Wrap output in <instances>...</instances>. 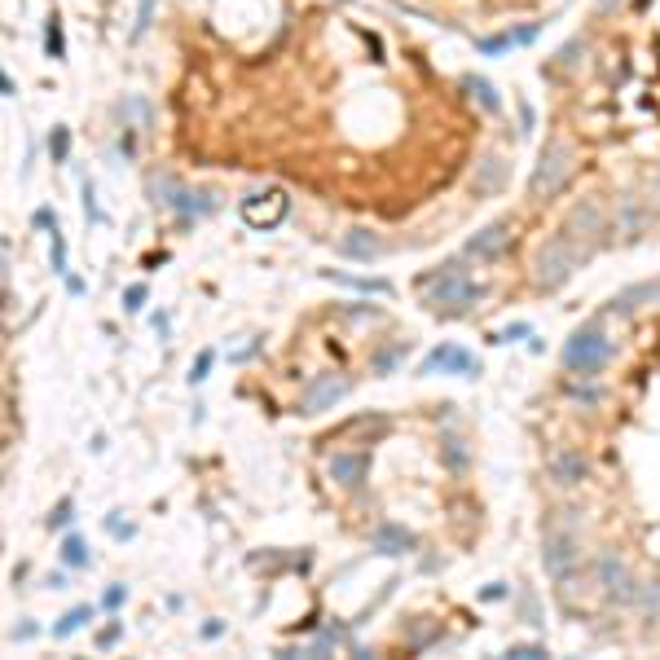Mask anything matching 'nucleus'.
<instances>
[{
    "instance_id": "f03ea898",
    "label": "nucleus",
    "mask_w": 660,
    "mask_h": 660,
    "mask_svg": "<svg viewBox=\"0 0 660 660\" xmlns=\"http://www.w3.org/2000/svg\"><path fill=\"white\" fill-rule=\"evenodd\" d=\"M586 256H590V251L581 247L568 229H564V234H550L542 247H537V256H533V286H537V291H559V286L577 273V264Z\"/></svg>"
},
{
    "instance_id": "f704fd0d",
    "label": "nucleus",
    "mask_w": 660,
    "mask_h": 660,
    "mask_svg": "<svg viewBox=\"0 0 660 660\" xmlns=\"http://www.w3.org/2000/svg\"><path fill=\"white\" fill-rule=\"evenodd\" d=\"M71 511H75V502L62 498L58 506H53V515H49V528H66V524H71Z\"/></svg>"
},
{
    "instance_id": "a211bd4d",
    "label": "nucleus",
    "mask_w": 660,
    "mask_h": 660,
    "mask_svg": "<svg viewBox=\"0 0 660 660\" xmlns=\"http://www.w3.org/2000/svg\"><path fill=\"white\" fill-rule=\"evenodd\" d=\"M506 176H511V168H506L502 154H484V159H480V172H476V194H493V190H502Z\"/></svg>"
},
{
    "instance_id": "2eb2a0df",
    "label": "nucleus",
    "mask_w": 660,
    "mask_h": 660,
    "mask_svg": "<svg viewBox=\"0 0 660 660\" xmlns=\"http://www.w3.org/2000/svg\"><path fill=\"white\" fill-rule=\"evenodd\" d=\"M339 251L357 264H370V260L383 256V238L366 225H352V229H344V238H339Z\"/></svg>"
},
{
    "instance_id": "4c0bfd02",
    "label": "nucleus",
    "mask_w": 660,
    "mask_h": 660,
    "mask_svg": "<svg viewBox=\"0 0 660 660\" xmlns=\"http://www.w3.org/2000/svg\"><path fill=\"white\" fill-rule=\"evenodd\" d=\"M506 656H515V660H528V656H546V647H542V643H515V647H506Z\"/></svg>"
},
{
    "instance_id": "9d476101",
    "label": "nucleus",
    "mask_w": 660,
    "mask_h": 660,
    "mask_svg": "<svg viewBox=\"0 0 660 660\" xmlns=\"http://www.w3.org/2000/svg\"><path fill=\"white\" fill-rule=\"evenodd\" d=\"M348 392H352V383L344 379V374H317V379L304 388V396H300V414H308V418L326 414L330 405H339Z\"/></svg>"
},
{
    "instance_id": "6e6552de",
    "label": "nucleus",
    "mask_w": 660,
    "mask_h": 660,
    "mask_svg": "<svg viewBox=\"0 0 660 660\" xmlns=\"http://www.w3.org/2000/svg\"><path fill=\"white\" fill-rule=\"evenodd\" d=\"M594 577H599V586H603V594H608L612 603H634V599H638V577H634V568L625 564L616 550H603V555L594 559Z\"/></svg>"
},
{
    "instance_id": "e433bc0d",
    "label": "nucleus",
    "mask_w": 660,
    "mask_h": 660,
    "mask_svg": "<svg viewBox=\"0 0 660 660\" xmlns=\"http://www.w3.org/2000/svg\"><path fill=\"white\" fill-rule=\"evenodd\" d=\"M119 638H124V625H115V621H110V625H106V630H102V634H97V652H106V647H115V643H119Z\"/></svg>"
},
{
    "instance_id": "cd10ccee",
    "label": "nucleus",
    "mask_w": 660,
    "mask_h": 660,
    "mask_svg": "<svg viewBox=\"0 0 660 660\" xmlns=\"http://www.w3.org/2000/svg\"><path fill=\"white\" fill-rule=\"evenodd\" d=\"M515 49V36L506 31V36H489V40H480V53L484 58H502V53H511Z\"/></svg>"
},
{
    "instance_id": "473e14b6",
    "label": "nucleus",
    "mask_w": 660,
    "mask_h": 660,
    "mask_svg": "<svg viewBox=\"0 0 660 660\" xmlns=\"http://www.w3.org/2000/svg\"><path fill=\"white\" fill-rule=\"evenodd\" d=\"M106 533H110V537H119V542H128V537L137 533V528H132L128 520H119V511H115V515H106Z\"/></svg>"
},
{
    "instance_id": "2f4dec72",
    "label": "nucleus",
    "mask_w": 660,
    "mask_h": 660,
    "mask_svg": "<svg viewBox=\"0 0 660 660\" xmlns=\"http://www.w3.org/2000/svg\"><path fill=\"white\" fill-rule=\"evenodd\" d=\"M154 5H159V0H141V5H137V27H132V40L146 36V27H150V18H154Z\"/></svg>"
},
{
    "instance_id": "79ce46f5",
    "label": "nucleus",
    "mask_w": 660,
    "mask_h": 660,
    "mask_svg": "<svg viewBox=\"0 0 660 660\" xmlns=\"http://www.w3.org/2000/svg\"><path fill=\"white\" fill-rule=\"evenodd\" d=\"M225 634V621H207L203 630H198V638H207V643H212V638H220Z\"/></svg>"
},
{
    "instance_id": "a878e982",
    "label": "nucleus",
    "mask_w": 660,
    "mask_h": 660,
    "mask_svg": "<svg viewBox=\"0 0 660 660\" xmlns=\"http://www.w3.org/2000/svg\"><path fill=\"white\" fill-rule=\"evenodd\" d=\"M44 53H49V58H58L62 62V22H58V14H53L49 22H44Z\"/></svg>"
},
{
    "instance_id": "39448f33",
    "label": "nucleus",
    "mask_w": 660,
    "mask_h": 660,
    "mask_svg": "<svg viewBox=\"0 0 660 660\" xmlns=\"http://www.w3.org/2000/svg\"><path fill=\"white\" fill-rule=\"evenodd\" d=\"M238 216H242V225H251V229H278L282 220L291 216V194L278 190V185L256 190L238 203Z\"/></svg>"
},
{
    "instance_id": "7c9ffc66",
    "label": "nucleus",
    "mask_w": 660,
    "mask_h": 660,
    "mask_svg": "<svg viewBox=\"0 0 660 660\" xmlns=\"http://www.w3.org/2000/svg\"><path fill=\"white\" fill-rule=\"evenodd\" d=\"M66 146H71V132H66V128L58 124V128L49 132V154H53L58 163H66Z\"/></svg>"
},
{
    "instance_id": "4be33fe9",
    "label": "nucleus",
    "mask_w": 660,
    "mask_h": 660,
    "mask_svg": "<svg viewBox=\"0 0 660 660\" xmlns=\"http://www.w3.org/2000/svg\"><path fill=\"white\" fill-rule=\"evenodd\" d=\"M405 352H410V348H405V344H388V348H379V352H374V361H370V374H379V379H383V374L401 370Z\"/></svg>"
},
{
    "instance_id": "bb28decb",
    "label": "nucleus",
    "mask_w": 660,
    "mask_h": 660,
    "mask_svg": "<svg viewBox=\"0 0 660 660\" xmlns=\"http://www.w3.org/2000/svg\"><path fill=\"white\" fill-rule=\"evenodd\" d=\"M146 300H150V286H146V282H132L128 291H124V313H141V308H146Z\"/></svg>"
},
{
    "instance_id": "f3484780",
    "label": "nucleus",
    "mask_w": 660,
    "mask_h": 660,
    "mask_svg": "<svg viewBox=\"0 0 660 660\" xmlns=\"http://www.w3.org/2000/svg\"><path fill=\"white\" fill-rule=\"evenodd\" d=\"M322 278L348 286V291H361V295H392V282H383V278H361V273H348V269H322Z\"/></svg>"
},
{
    "instance_id": "c85d7f7f",
    "label": "nucleus",
    "mask_w": 660,
    "mask_h": 660,
    "mask_svg": "<svg viewBox=\"0 0 660 660\" xmlns=\"http://www.w3.org/2000/svg\"><path fill=\"white\" fill-rule=\"evenodd\" d=\"M212 366H216V348H203V352L194 357V370H190V383H194V388L207 379V374H212Z\"/></svg>"
},
{
    "instance_id": "0eeeda50",
    "label": "nucleus",
    "mask_w": 660,
    "mask_h": 660,
    "mask_svg": "<svg viewBox=\"0 0 660 660\" xmlns=\"http://www.w3.org/2000/svg\"><path fill=\"white\" fill-rule=\"evenodd\" d=\"M564 229L577 242H586V251H590V247H599V242L612 234V220H608V212H603L599 198H577V203L568 207Z\"/></svg>"
},
{
    "instance_id": "b1692460",
    "label": "nucleus",
    "mask_w": 660,
    "mask_h": 660,
    "mask_svg": "<svg viewBox=\"0 0 660 660\" xmlns=\"http://www.w3.org/2000/svg\"><path fill=\"white\" fill-rule=\"evenodd\" d=\"M638 612H643V616H652V621H656V616H660V577H652V581H638Z\"/></svg>"
},
{
    "instance_id": "a18cd8bd",
    "label": "nucleus",
    "mask_w": 660,
    "mask_h": 660,
    "mask_svg": "<svg viewBox=\"0 0 660 660\" xmlns=\"http://www.w3.org/2000/svg\"><path fill=\"white\" fill-rule=\"evenodd\" d=\"M652 198L660 203V168H656V176H652Z\"/></svg>"
},
{
    "instance_id": "1a4fd4ad",
    "label": "nucleus",
    "mask_w": 660,
    "mask_h": 660,
    "mask_svg": "<svg viewBox=\"0 0 660 660\" xmlns=\"http://www.w3.org/2000/svg\"><path fill=\"white\" fill-rule=\"evenodd\" d=\"M418 374H480V361L476 352H467L462 344H436L427 352L423 361H418Z\"/></svg>"
},
{
    "instance_id": "c756f323",
    "label": "nucleus",
    "mask_w": 660,
    "mask_h": 660,
    "mask_svg": "<svg viewBox=\"0 0 660 660\" xmlns=\"http://www.w3.org/2000/svg\"><path fill=\"white\" fill-rule=\"evenodd\" d=\"M581 53H586V36H577V40H568L564 49H559V66H581Z\"/></svg>"
},
{
    "instance_id": "393cba45",
    "label": "nucleus",
    "mask_w": 660,
    "mask_h": 660,
    "mask_svg": "<svg viewBox=\"0 0 660 660\" xmlns=\"http://www.w3.org/2000/svg\"><path fill=\"white\" fill-rule=\"evenodd\" d=\"M88 616H93V608H88V603H80V608H71V612H66L58 625H53V638H71V634H75V630H80V625L88 621Z\"/></svg>"
},
{
    "instance_id": "423d86ee",
    "label": "nucleus",
    "mask_w": 660,
    "mask_h": 660,
    "mask_svg": "<svg viewBox=\"0 0 660 660\" xmlns=\"http://www.w3.org/2000/svg\"><path fill=\"white\" fill-rule=\"evenodd\" d=\"M542 564L555 581H572L581 568V542L577 533H568V528H546L542 537Z\"/></svg>"
},
{
    "instance_id": "58836bf2",
    "label": "nucleus",
    "mask_w": 660,
    "mask_h": 660,
    "mask_svg": "<svg viewBox=\"0 0 660 660\" xmlns=\"http://www.w3.org/2000/svg\"><path fill=\"white\" fill-rule=\"evenodd\" d=\"M31 225H36V229H49V234H58V216H53V207H40V212L31 216Z\"/></svg>"
},
{
    "instance_id": "6ab92c4d",
    "label": "nucleus",
    "mask_w": 660,
    "mask_h": 660,
    "mask_svg": "<svg viewBox=\"0 0 660 660\" xmlns=\"http://www.w3.org/2000/svg\"><path fill=\"white\" fill-rule=\"evenodd\" d=\"M462 88H467L471 97H476V106H484L489 115H498L502 110V97H498V88H493L484 75H462Z\"/></svg>"
},
{
    "instance_id": "4468645a",
    "label": "nucleus",
    "mask_w": 660,
    "mask_h": 660,
    "mask_svg": "<svg viewBox=\"0 0 660 660\" xmlns=\"http://www.w3.org/2000/svg\"><path fill=\"white\" fill-rule=\"evenodd\" d=\"M647 308H660V278H647V282L625 286V291L612 300L608 313H612V317H634V313H647Z\"/></svg>"
},
{
    "instance_id": "c03bdc74",
    "label": "nucleus",
    "mask_w": 660,
    "mask_h": 660,
    "mask_svg": "<svg viewBox=\"0 0 660 660\" xmlns=\"http://www.w3.org/2000/svg\"><path fill=\"white\" fill-rule=\"evenodd\" d=\"M616 5H621V0H599V9H603V14H616Z\"/></svg>"
},
{
    "instance_id": "c9c22d12",
    "label": "nucleus",
    "mask_w": 660,
    "mask_h": 660,
    "mask_svg": "<svg viewBox=\"0 0 660 660\" xmlns=\"http://www.w3.org/2000/svg\"><path fill=\"white\" fill-rule=\"evenodd\" d=\"M124 599H128V590H124V586H106L102 608H106V612H119V608H124Z\"/></svg>"
},
{
    "instance_id": "5701e85b",
    "label": "nucleus",
    "mask_w": 660,
    "mask_h": 660,
    "mask_svg": "<svg viewBox=\"0 0 660 660\" xmlns=\"http://www.w3.org/2000/svg\"><path fill=\"white\" fill-rule=\"evenodd\" d=\"M643 229H647V212L634 203V198H625V203H621V234L625 238H643Z\"/></svg>"
},
{
    "instance_id": "aec40b11",
    "label": "nucleus",
    "mask_w": 660,
    "mask_h": 660,
    "mask_svg": "<svg viewBox=\"0 0 660 660\" xmlns=\"http://www.w3.org/2000/svg\"><path fill=\"white\" fill-rule=\"evenodd\" d=\"M440 458H445V467L454 471V476H458V471H467V467H471V449H467V440L449 432L445 440H440Z\"/></svg>"
},
{
    "instance_id": "ea45409f",
    "label": "nucleus",
    "mask_w": 660,
    "mask_h": 660,
    "mask_svg": "<svg viewBox=\"0 0 660 660\" xmlns=\"http://www.w3.org/2000/svg\"><path fill=\"white\" fill-rule=\"evenodd\" d=\"M506 594H511V590H506V581H489V586L480 590V599H484V603H493V599H506Z\"/></svg>"
},
{
    "instance_id": "f8f14e48",
    "label": "nucleus",
    "mask_w": 660,
    "mask_h": 660,
    "mask_svg": "<svg viewBox=\"0 0 660 660\" xmlns=\"http://www.w3.org/2000/svg\"><path fill=\"white\" fill-rule=\"evenodd\" d=\"M506 247H511V220H493V225H484L480 234H471L462 242V256L467 260H498Z\"/></svg>"
},
{
    "instance_id": "ddd939ff",
    "label": "nucleus",
    "mask_w": 660,
    "mask_h": 660,
    "mask_svg": "<svg viewBox=\"0 0 660 660\" xmlns=\"http://www.w3.org/2000/svg\"><path fill=\"white\" fill-rule=\"evenodd\" d=\"M326 471H330V480H335L339 489H361L366 476H370V454L366 449H339V454H330Z\"/></svg>"
},
{
    "instance_id": "37998d69",
    "label": "nucleus",
    "mask_w": 660,
    "mask_h": 660,
    "mask_svg": "<svg viewBox=\"0 0 660 660\" xmlns=\"http://www.w3.org/2000/svg\"><path fill=\"white\" fill-rule=\"evenodd\" d=\"M537 31H542V27H537V22H533V27H520V31H511V36H515V44H533V40H537Z\"/></svg>"
},
{
    "instance_id": "412c9836",
    "label": "nucleus",
    "mask_w": 660,
    "mask_h": 660,
    "mask_svg": "<svg viewBox=\"0 0 660 660\" xmlns=\"http://www.w3.org/2000/svg\"><path fill=\"white\" fill-rule=\"evenodd\" d=\"M62 564L66 568H75V572H84L93 559H88V542L80 533H71V537H62Z\"/></svg>"
},
{
    "instance_id": "9b49d317",
    "label": "nucleus",
    "mask_w": 660,
    "mask_h": 660,
    "mask_svg": "<svg viewBox=\"0 0 660 660\" xmlns=\"http://www.w3.org/2000/svg\"><path fill=\"white\" fill-rule=\"evenodd\" d=\"M546 476H550L555 489H577V484H586V476H590V462H586L581 449L564 445V449H555V454L546 458Z\"/></svg>"
},
{
    "instance_id": "f257e3e1",
    "label": "nucleus",
    "mask_w": 660,
    "mask_h": 660,
    "mask_svg": "<svg viewBox=\"0 0 660 660\" xmlns=\"http://www.w3.org/2000/svg\"><path fill=\"white\" fill-rule=\"evenodd\" d=\"M414 286L427 295V308L440 317H462L484 300V286L471 278V269L462 256L449 260V264H436L432 273H418Z\"/></svg>"
},
{
    "instance_id": "7ed1b4c3",
    "label": "nucleus",
    "mask_w": 660,
    "mask_h": 660,
    "mask_svg": "<svg viewBox=\"0 0 660 660\" xmlns=\"http://www.w3.org/2000/svg\"><path fill=\"white\" fill-rule=\"evenodd\" d=\"M559 361H564L568 374L594 379V374L612 361V339H608V330H603V322H586V326L572 330L564 352H559Z\"/></svg>"
},
{
    "instance_id": "72a5a7b5",
    "label": "nucleus",
    "mask_w": 660,
    "mask_h": 660,
    "mask_svg": "<svg viewBox=\"0 0 660 660\" xmlns=\"http://www.w3.org/2000/svg\"><path fill=\"white\" fill-rule=\"evenodd\" d=\"M524 335H533V326H524V322H515V326H506L493 335V344H515V339H524Z\"/></svg>"
},
{
    "instance_id": "a19ab883",
    "label": "nucleus",
    "mask_w": 660,
    "mask_h": 660,
    "mask_svg": "<svg viewBox=\"0 0 660 660\" xmlns=\"http://www.w3.org/2000/svg\"><path fill=\"white\" fill-rule=\"evenodd\" d=\"M344 317L361 322V317H379V308H370V304H348V308H344Z\"/></svg>"
},
{
    "instance_id": "20e7f679",
    "label": "nucleus",
    "mask_w": 660,
    "mask_h": 660,
    "mask_svg": "<svg viewBox=\"0 0 660 660\" xmlns=\"http://www.w3.org/2000/svg\"><path fill=\"white\" fill-rule=\"evenodd\" d=\"M572 176V146L568 141H550L542 150V159L533 163V176H528V194L533 198H555L568 185Z\"/></svg>"
},
{
    "instance_id": "dca6fc26",
    "label": "nucleus",
    "mask_w": 660,
    "mask_h": 660,
    "mask_svg": "<svg viewBox=\"0 0 660 660\" xmlns=\"http://www.w3.org/2000/svg\"><path fill=\"white\" fill-rule=\"evenodd\" d=\"M370 546L379 550V555H410V550H418V537L405 524H379L370 537Z\"/></svg>"
}]
</instances>
